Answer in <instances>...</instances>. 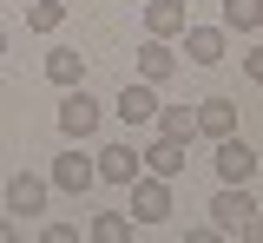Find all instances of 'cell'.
Here are the masks:
<instances>
[{
	"instance_id": "cell-1",
	"label": "cell",
	"mask_w": 263,
	"mask_h": 243,
	"mask_svg": "<svg viewBox=\"0 0 263 243\" xmlns=\"http://www.w3.org/2000/svg\"><path fill=\"white\" fill-rule=\"evenodd\" d=\"M250 217H257V204H250V184H217V197H211V224L230 237V230H243Z\"/></svg>"
},
{
	"instance_id": "cell-2",
	"label": "cell",
	"mask_w": 263,
	"mask_h": 243,
	"mask_svg": "<svg viewBox=\"0 0 263 243\" xmlns=\"http://www.w3.org/2000/svg\"><path fill=\"white\" fill-rule=\"evenodd\" d=\"M132 217H138V224H164V217H171V177H138V184H132Z\"/></svg>"
},
{
	"instance_id": "cell-3",
	"label": "cell",
	"mask_w": 263,
	"mask_h": 243,
	"mask_svg": "<svg viewBox=\"0 0 263 243\" xmlns=\"http://www.w3.org/2000/svg\"><path fill=\"white\" fill-rule=\"evenodd\" d=\"M60 132L66 138H92L99 132V99L86 92V86H72V92L60 99Z\"/></svg>"
},
{
	"instance_id": "cell-4",
	"label": "cell",
	"mask_w": 263,
	"mask_h": 243,
	"mask_svg": "<svg viewBox=\"0 0 263 243\" xmlns=\"http://www.w3.org/2000/svg\"><path fill=\"white\" fill-rule=\"evenodd\" d=\"M92 165H99V184H125V191L138 184V177H145V158H138L132 145H105Z\"/></svg>"
},
{
	"instance_id": "cell-5",
	"label": "cell",
	"mask_w": 263,
	"mask_h": 243,
	"mask_svg": "<svg viewBox=\"0 0 263 243\" xmlns=\"http://www.w3.org/2000/svg\"><path fill=\"white\" fill-rule=\"evenodd\" d=\"M211 165H217L224 184H250V177H257V151L243 138H217V158H211Z\"/></svg>"
},
{
	"instance_id": "cell-6",
	"label": "cell",
	"mask_w": 263,
	"mask_h": 243,
	"mask_svg": "<svg viewBox=\"0 0 263 243\" xmlns=\"http://www.w3.org/2000/svg\"><path fill=\"white\" fill-rule=\"evenodd\" d=\"M112 112H119V118H125L132 132H138V125H158V92H152V86H145V79H138V86H125V92H119V99H112Z\"/></svg>"
},
{
	"instance_id": "cell-7",
	"label": "cell",
	"mask_w": 263,
	"mask_h": 243,
	"mask_svg": "<svg viewBox=\"0 0 263 243\" xmlns=\"http://www.w3.org/2000/svg\"><path fill=\"white\" fill-rule=\"evenodd\" d=\"M46 184H60V191H72V197H86L99 184V165L92 158H79V151H66V158H53V177Z\"/></svg>"
},
{
	"instance_id": "cell-8",
	"label": "cell",
	"mask_w": 263,
	"mask_h": 243,
	"mask_svg": "<svg viewBox=\"0 0 263 243\" xmlns=\"http://www.w3.org/2000/svg\"><path fill=\"white\" fill-rule=\"evenodd\" d=\"M224 53H230L224 27H184V59H191V66H217Z\"/></svg>"
},
{
	"instance_id": "cell-9",
	"label": "cell",
	"mask_w": 263,
	"mask_h": 243,
	"mask_svg": "<svg viewBox=\"0 0 263 243\" xmlns=\"http://www.w3.org/2000/svg\"><path fill=\"white\" fill-rule=\"evenodd\" d=\"M197 138H237V99H204L197 105Z\"/></svg>"
},
{
	"instance_id": "cell-10",
	"label": "cell",
	"mask_w": 263,
	"mask_h": 243,
	"mask_svg": "<svg viewBox=\"0 0 263 243\" xmlns=\"http://www.w3.org/2000/svg\"><path fill=\"white\" fill-rule=\"evenodd\" d=\"M191 20H184V0H145V33L152 39H171V33H184Z\"/></svg>"
},
{
	"instance_id": "cell-11",
	"label": "cell",
	"mask_w": 263,
	"mask_h": 243,
	"mask_svg": "<svg viewBox=\"0 0 263 243\" xmlns=\"http://www.w3.org/2000/svg\"><path fill=\"white\" fill-rule=\"evenodd\" d=\"M171 72H178V53H171L164 39H145V46H138V79H145V86H164Z\"/></svg>"
},
{
	"instance_id": "cell-12",
	"label": "cell",
	"mask_w": 263,
	"mask_h": 243,
	"mask_svg": "<svg viewBox=\"0 0 263 243\" xmlns=\"http://www.w3.org/2000/svg\"><path fill=\"white\" fill-rule=\"evenodd\" d=\"M40 204H46V177H33V171L7 177V210H27V217H33Z\"/></svg>"
},
{
	"instance_id": "cell-13",
	"label": "cell",
	"mask_w": 263,
	"mask_h": 243,
	"mask_svg": "<svg viewBox=\"0 0 263 243\" xmlns=\"http://www.w3.org/2000/svg\"><path fill=\"white\" fill-rule=\"evenodd\" d=\"M138 158H145L152 177H178V171H184V138H158L152 151H138Z\"/></svg>"
},
{
	"instance_id": "cell-14",
	"label": "cell",
	"mask_w": 263,
	"mask_h": 243,
	"mask_svg": "<svg viewBox=\"0 0 263 243\" xmlns=\"http://www.w3.org/2000/svg\"><path fill=\"white\" fill-rule=\"evenodd\" d=\"M158 138H197V105H158Z\"/></svg>"
},
{
	"instance_id": "cell-15",
	"label": "cell",
	"mask_w": 263,
	"mask_h": 243,
	"mask_svg": "<svg viewBox=\"0 0 263 243\" xmlns=\"http://www.w3.org/2000/svg\"><path fill=\"white\" fill-rule=\"evenodd\" d=\"M46 79L72 92V86H86V59H79L72 46H60V53H46Z\"/></svg>"
},
{
	"instance_id": "cell-16",
	"label": "cell",
	"mask_w": 263,
	"mask_h": 243,
	"mask_svg": "<svg viewBox=\"0 0 263 243\" xmlns=\"http://www.w3.org/2000/svg\"><path fill=\"white\" fill-rule=\"evenodd\" d=\"M263 27V0H224V33H257Z\"/></svg>"
},
{
	"instance_id": "cell-17",
	"label": "cell",
	"mask_w": 263,
	"mask_h": 243,
	"mask_svg": "<svg viewBox=\"0 0 263 243\" xmlns=\"http://www.w3.org/2000/svg\"><path fill=\"white\" fill-rule=\"evenodd\" d=\"M86 237H92V243H132V217H125V210H99Z\"/></svg>"
},
{
	"instance_id": "cell-18",
	"label": "cell",
	"mask_w": 263,
	"mask_h": 243,
	"mask_svg": "<svg viewBox=\"0 0 263 243\" xmlns=\"http://www.w3.org/2000/svg\"><path fill=\"white\" fill-rule=\"evenodd\" d=\"M27 27L33 33H60L66 27V0H27Z\"/></svg>"
},
{
	"instance_id": "cell-19",
	"label": "cell",
	"mask_w": 263,
	"mask_h": 243,
	"mask_svg": "<svg viewBox=\"0 0 263 243\" xmlns=\"http://www.w3.org/2000/svg\"><path fill=\"white\" fill-rule=\"evenodd\" d=\"M40 243H79V230H72V224H46V230H40Z\"/></svg>"
},
{
	"instance_id": "cell-20",
	"label": "cell",
	"mask_w": 263,
	"mask_h": 243,
	"mask_svg": "<svg viewBox=\"0 0 263 243\" xmlns=\"http://www.w3.org/2000/svg\"><path fill=\"white\" fill-rule=\"evenodd\" d=\"M243 72H250V86H263V46H250V53H243Z\"/></svg>"
},
{
	"instance_id": "cell-21",
	"label": "cell",
	"mask_w": 263,
	"mask_h": 243,
	"mask_svg": "<svg viewBox=\"0 0 263 243\" xmlns=\"http://www.w3.org/2000/svg\"><path fill=\"white\" fill-rule=\"evenodd\" d=\"M184 243H224V230H217V224H204V230H184Z\"/></svg>"
},
{
	"instance_id": "cell-22",
	"label": "cell",
	"mask_w": 263,
	"mask_h": 243,
	"mask_svg": "<svg viewBox=\"0 0 263 243\" xmlns=\"http://www.w3.org/2000/svg\"><path fill=\"white\" fill-rule=\"evenodd\" d=\"M237 237H243V243H263V217H250V224H243Z\"/></svg>"
},
{
	"instance_id": "cell-23",
	"label": "cell",
	"mask_w": 263,
	"mask_h": 243,
	"mask_svg": "<svg viewBox=\"0 0 263 243\" xmlns=\"http://www.w3.org/2000/svg\"><path fill=\"white\" fill-rule=\"evenodd\" d=\"M0 243H20V230H13V217H0Z\"/></svg>"
},
{
	"instance_id": "cell-24",
	"label": "cell",
	"mask_w": 263,
	"mask_h": 243,
	"mask_svg": "<svg viewBox=\"0 0 263 243\" xmlns=\"http://www.w3.org/2000/svg\"><path fill=\"white\" fill-rule=\"evenodd\" d=\"M0 53H7V39H0Z\"/></svg>"
},
{
	"instance_id": "cell-25",
	"label": "cell",
	"mask_w": 263,
	"mask_h": 243,
	"mask_svg": "<svg viewBox=\"0 0 263 243\" xmlns=\"http://www.w3.org/2000/svg\"><path fill=\"white\" fill-rule=\"evenodd\" d=\"M20 7H27V0H20Z\"/></svg>"
}]
</instances>
